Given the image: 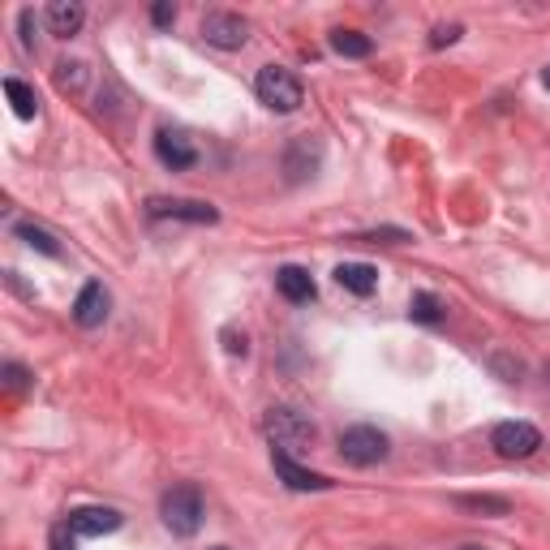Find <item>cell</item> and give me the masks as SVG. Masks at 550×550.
Returning a JSON list of instances; mask_svg holds the SVG:
<instances>
[{"instance_id":"obj_1","label":"cell","mask_w":550,"mask_h":550,"mask_svg":"<svg viewBox=\"0 0 550 550\" xmlns=\"http://www.w3.org/2000/svg\"><path fill=\"white\" fill-rule=\"evenodd\" d=\"M254 91H258V99H263L271 112H280V117H288V112H297L301 104H306V86H301V78L293 74V69H284V65H263V69H258Z\"/></svg>"},{"instance_id":"obj_2","label":"cell","mask_w":550,"mask_h":550,"mask_svg":"<svg viewBox=\"0 0 550 550\" xmlns=\"http://www.w3.org/2000/svg\"><path fill=\"white\" fill-rule=\"evenodd\" d=\"M159 516H164V525L177 533V538H194L202 516H207V508H202V490L194 482L172 486L164 495V503H159Z\"/></svg>"},{"instance_id":"obj_3","label":"cell","mask_w":550,"mask_h":550,"mask_svg":"<svg viewBox=\"0 0 550 550\" xmlns=\"http://www.w3.org/2000/svg\"><path fill=\"white\" fill-rule=\"evenodd\" d=\"M340 456L349 460L353 469L383 465V460L392 456V439H387L379 426H349L340 434Z\"/></svg>"},{"instance_id":"obj_4","label":"cell","mask_w":550,"mask_h":550,"mask_svg":"<svg viewBox=\"0 0 550 550\" xmlns=\"http://www.w3.org/2000/svg\"><path fill=\"white\" fill-rule=\"evenodd\" d=\"M263 430H267V439L280 447V452H297V447L314 443V422L306 413H293V409H267Z\"/></svg>"},{"instance_id":"obj_5","label":"cell","mask_w":550,"mask_h":550,"mask_svg":"<svg viewBox=\"0 0 550 550\" xmlns=\"http://www.w3.org/2000/svg\"><path fill=\"white\" fill-rule=\"evenodd\" d=\"M198 35L211 43V48H220V52H237L250 43V22L241 18V13H228V9H215L202 18L198 26Z\"/></svg>"},{"instance_id":"obj_6","label":"cell","mask_w":550,"mask_h":550,"mask_svg":"<svg viewBox=\"0 0 550 550\" xmlns=\"http://www.w3.org/2000/svg\"><path fill=\"white\" fill-rule=\"evenodd\" d=\"M490 447H495L503 460H529L542 447V430L529 422H499L490 430Z\"/></svg>"},{"instance_id":"obj_7","label":"cell","mask_w":550,"mask_h":550,"mask_svg":"<svg viewBox=\"0 0 550 550\" xmlns=\"http://www.w3.org/2000/svg\"><path fill=\"white\" fill-rule=\"evenodd\" d=\"M155 159L164 168L172 172H185V168H194L198 164V147H194V138L190 134H181V129H155Z\"/></svg>"},{"instance_id":"obj_8","label":"cell","mask_w":550,"mask_h":550,"mask_svg":"<svg viewBox=\"0 0 550 550\" xmlns=\"http://www.w3.org/2000/svg\"><path fill=\"white\" fill-rule=\"evenodd\" d=\"M151 220H190V224H215L220 211L211 202H190V198H147Z\"/></svg>"},{"instance_id":"obj_9","label":"cell","mask_w":550,"mask_h":550,"mask_svg":"<svg viewBox=\"0 0 550 550\" xmlns=\"http://www.w3.org/2000/svg\"><path fill=\"white\" fill-rule=\"evenodd\" d=\"M318 164H323V142L310 138V134L293 138V147L284 151V172H288V181H306V177H314Z\"/></svg>"},{"instance_id":"obj_10","label":"cell","mask_w":550,"mask_h":550,"mask_svg":"<svg viewBox=\"0 0 550 550\" xmlns=\"http://www.w3.org/2000/svg\"><path fill=\"white\" fill-rule=\"evenodd\" d=\"M121 512L117 508H74L65 525L78 533V538H104V533H117L121 529Z\"/></svg>"},{"instance_id":"obj_11","label":"cell","mask_w":550,"mask_h":550,"mask_svg":"<svg viewBox=\"0 0 550 550\" xmlns=\"http://www.w3.org/2000/svg\"><path fill=\"white\" fill-rule=\"evenodd\" d=\"M271 460H275V473L284 477V486H288V490H331V486H336V482H331V477H323V473L301 469L293 456L280 452V447H271Z\"/></svg>"},{"instance_id":"obj_12","label":"cell","mask_w":550,"mask_h":550,"mask_svg":"<svg viewBox=\"0 0 550 550\" xmlns=\"http://www.w3.org/2000/svg\"><path fill=\"white\" fill-rule=\"evenodd\" d=\"M108 306H112V297H108V288L99 284V280H91L78 293V301H74V323L78 327H99L108 318Z\"/></svg>"},{"instance_id":"obj_13","label":"cell","mask_w":550,"mask_h":550,"mask_svg":"<svg viewBox=\"0 0 550 550\" xmlns=\"http://www.w3.org/2000/svg\"><path fill=\"white\" fill-rule=\"evenodd\" d=\"M275 288H280V297L293 301V306H306V301H314V293H318L306 267H280L275 271Z\"/></svg>"},{"instance_id":"obj_14","label":"cell","mask_w":550,"mask_h":550,"mask_svg":"<svg viewBox=\"0 0 550 550\" xmlns=\"http://www.w3.org/2000/svg\"><path fill=\"white\" fill-rule=\"evenodd\" d=\"M82 22H86V13H82V5H74V0H52V5H48V31L56 39L78 35Z\"/></svg>"},{"instance_id":"obj_15","label":"cell","mask_w":550,"mask_h":550,"mask_svg":"<svg viewBox=\"0 0 550 550\" xmlns=\"http://www.w3.org/2000/svg\"><path fill=\"white\" fill-rule=\"evenodd\" d=\"M336 284L349 288L353 297H370L374 288H379V271H374L370 263H340L336 267Z\"/></svg>"},{"instance_id":"obj_16","label":"cell","mask_w":550,"mask_h":550,"mask_svg":"<svg viewBox=\"0 0 550 550\" xmlns=\"http://www.w3.org/2000/svg\"><path fill=\"white\" fill-rule=\"evenodd\" d=\"M5 95H9L13 112H18L22 121H35V117H39V95H35L22 78H5Z\"/></svg>"},{"instance_id":"obj_17","label":"cell","mask_w":550,"mask_h":550,"mask_svg":"<svg viewBox=\"0 0 550 550\" xmlns=\"http://www.w3.org/2000/svg\"><path fill=\"white\" fill-rule=\"evenodd\" d=\"M409 318L413 323H422V327H439L443 318H447V306L434 293H413L409 301Z\"/></svg>"},{"instance_id":"obj_18","label":"cell","mask_w":550,"mask_h":550,"mask_svg":"<svg viewBox=\"0 0 550 550\" xmlns=\"http://www.w3.org/2000/svg\"><path fill=\"white\" fill-rule=\"evenodd\" d=\"M370 35L361 31H331V52L336 56H349V61H361V56H370Z\"/></svg>"},{"instance_id":"obj_19","label":"cell","mask_w":550,"mask_h":550,"mask_svg":"<svg viewBox=\"0 0 550 550\" xmlns=\"http://www.w3.org/2000/svg\"><path fill=\"white\" fill-rule=\"evenodd\" d=\"M13 233H18L26 245H31V250L48 254V258H61V241H56V237L48 233V228H39V224H18Z\"/></svg>"},{"instance_id":"obj_20","label":"cell","mask_w":550,"mask_h":550,"mask_svg":"<svg viewBox=\"0 0 550 550\" xmlns=\"http://www.w3.org/2000/svg\"><path fill=\"white\" fill-rule=\"evenodd\" d=\"M460 508H473V512H495V516H503V512H508V499H490V495H465V499H460Z\"/></svg>"},{"instance_id":"obj_21","label":"cell","mask_w":550,"mask_h":550,"mask_svg":"<svg viewBox=\"0 0 550 550\" xmlns=\"http://www.w3.org/2000/svg\"><path fill=\"white\" fill-rule=\"evenodd\" d=\"M220 340H224V353H228V357H245V353H250V336H245V331H237V327H224Z\"/></svg>"},{"instance_id":"obj_22","label":"cell","mask_w":550,"mask_h":550,"mask_svg":"<svg viewBox=\"0 0 550 550\" xmlns=\"http://www.w3.org/2000/svg\"><path fill=\"white\" fill-rule=\"evenodd\" d=\"M82 78H86L82 61H61V65H56V82H61L65 91H69V86H82Z\"/></svg>"},{"instance_id":"obj_23","label":"cell","mask_w":550,"mask_h":550,"mask_svg":"<svg viewBox=\"0 0 550 550\" xmlns=\"http://www.w3.org/2000/svg\"><path fill=\"white\" fill-rule=\"evenodd\" d=\"M456 39H460V26H434L430 48H443V43H456Z\"/></svg>"},{"instance_id":"obj_24","label":"cell","mask_w":550,"mask_h":550,"mask_svg":"<svg viewBox=\"0 0 550 550\" xmlns=\"http://www.w3.org/2000/svg\"><path fill=\"white\" fill-rule=\"evenodd\" d=\"M26 379H31V374H26L22 366H13V361H9V366H5V383L13 387V392H22V387H26Z\"/></svg>"},{"instance_id":"obj_25","label":"cell","mask_w":550,"mask_h":550,"mask_svg":"<svg viewBox=\"0 0 550 550\" xmlns=\"http://www.w3.org/2000/svg\"><path fill=\"white\" fill-rule=\"evenodd\" d=\"M151 18H155V26H172L177 22V5H155Z\"/></svg>"},{"instance_id":"obj_26","label":"cell","mask_w":550,"mask_h":550,"mask_svg":"<svg viewBox=\"0 0 550 550\" xmlns=\"http://www.w3.org/2000/svg\"><path fill=\"white\" fill-rule=\"evenodd\" d=\"M69 533H74L69 525H56V529H52V550H74V542H69Z\"/></svg>"},{"instance_id":"obj_27","label":"cell","mask_w":550,"mask_h":550,"mask_svg":"<svg viewBox=\"0 0 550 550\" xmlns=\"http://www.w3.org/2000/svg\"><path fill=\"white\" fill-rule=\"evenodd\" d=\"M542 86H546V91H550V65H546V74H542Z\"/></svg>"},{"instance_id":"obj_28","label":"cell","mask_w":550,"mask_h":550,"mask_svg":"<svg viewBox=\"0 0 550 550\" xmlns=\"http://www.w3.org/2000/svg\"><path fill=\"white\" fill-rule=\"evenodd\" d=\"M465 550H482V546H465Z\"/></svg>"},{"instance_id":"obj_29","label":"cell","mask_w":550,"mask_h":550,"mask_svg":"<svg viewBox=\"0 0 550 550\" xmlns=\"http://www.w3.org/2000/svg\"><path fill=\"white\" fill-rule=\"evenodd\" d=\"M215 550H228V546H215Z\"/></svg>"}]
</instances>
